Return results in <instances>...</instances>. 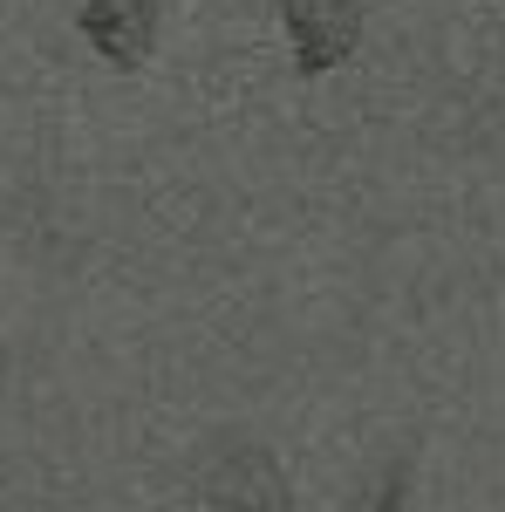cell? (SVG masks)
Wrapping results in <instances>:
<instances>
[{
  "mask_svg": "<svg viewBox=\"0 0 505 512\" xmlns=\"http://www.w3.org/2000/svg\"><path fill=\"white\" fill-rule=\"evenodd\" d=\"M178 492L205 512H294V478L267 437L212 431L178 458Z\"/></svg>",
  "mask_w": 505,
  "mask_h": 512,
  "instance_id": "6da1fadb",
  "label": "cell"
},
{
  "mask_svg": "<svg viewBox=\"0 0 505 512\" xmlns=\"http://www.w3.org/2000/svg\"><path fill=\"white\" fill-rule=\"evenodd\" d=\"M287 35H294V69L301 76H328L362 48V14L355 0H280Z\"/></svg>",
  "mask_w": 505,
  "mask_h": 512,
  "instance_id": "7a4b0ae2",
  "label": "cell"
},
{
  "mask_svg": "<svg viewBox=\"0 0 505 512\" xmlns=\"http://www.w3.org/2000/svg\"><path fill=\"white\" fill-rule=\"evenodd\" d=\"M151 28H157V0H89L82 7V35L110 69H144L151 62Z\"/></svg>",
  "mask_w": 505,
  "mask_h": 512,
  "instance_id": "3957f363",
  "label": "cell"
},
{
  "mask_svg": "<svg viewBox=\"0 0 505 512\" xmlns=\"http://www.w3.org/2000/svg\"><path fill=\"white\" fill-rule=\"evenodd\" d=\"M410 478H417V444H396L383 458V472L369 478L342 512H410Z\"/></svg>",
  "mask_w": 505,
  "mask_h": 512,
  "instance_id": "277c9868",
  "label": "cell"
}]
</instances>
